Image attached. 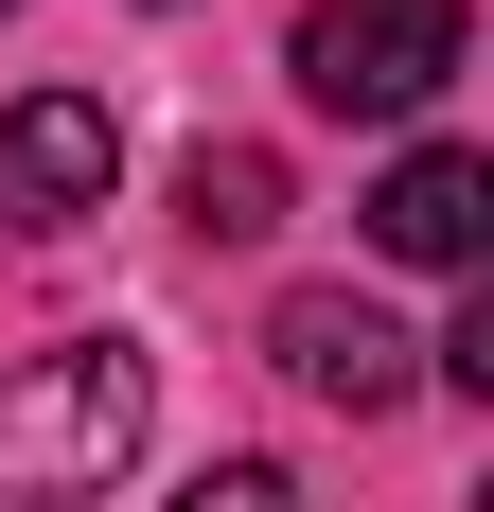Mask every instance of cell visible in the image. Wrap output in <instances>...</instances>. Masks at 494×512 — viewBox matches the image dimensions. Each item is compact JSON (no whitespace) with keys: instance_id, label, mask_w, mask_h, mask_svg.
Masks as SVG:
<instances>
[{"instance_id":"cell-1","label":"cell","mask_w":494,"mask_h":512,"mask_svg":"<svg viewBox=\"0 0 494 512\" xmlns=\"http://www.w3.org/2000/svg\"><path fill=\"white\" fill-rule=\"evenodd\" d=\"M142 354L124 336H71V354H36V371H0V495H89V477H124L142 460Z\"/></svg>"},{"instance_id":"cell-2","label":"cell","mask_w":494,"mask_h":512,"mask_svg":"<svg viewBox=\"0 0 494 512\" xmlns=\"http://www.w3.org/2000/svg\"><path fill=\"white\" fill-rule=\"evenodd\" d=\"M283 71H300V106H336V124H406V106H442V71H459V0H318Z\"/></svg>"},{"instance_id":"cell-3","label":"cell","mask_w":494,"mask_h":512,"mask_svg":"<svg viewBox=\"0 0 494 512\" xmlns=\"http://www.w3.org/2000/svg\"><path fill=\"white\" fill-rule=\"evenodd\" d=\"M106 177H124V124L89 89H18L0 106V230H71V212H106Z\"/></svg>"},{"instance_id":"cell-4","label":"cell","mask_w":494,"mask_h":512,"mask_svg":"<svg viewBox=\"0 0 494 512\" xmlns=\"http://www.w3.org/2000/svg\"><path fill=\"white\" fill-rule=\"evenodd\" d=\"M265 354H283L300 389H318V407H353V424H371V407H406V389H424V354H406V336H389V318H371V301H353V283H300V301L265 318Z\"/></svg>"},{"instance_id":"cell-5","label":"cell","mask_w":494,"mask_h":512,"mask_svg":"<svg viewBox=\"0 0 494 512\" xmlns=\"http://www.w3.org/2000/svg\"><path fill=\"white\" fill-rule=\"evenodd\" d=\"M477 212H494V177H477L459 142H424V159H389L371 248H389V265H477Z\"/></svg>"},{"instance_id":"cell-6","label":"cell","mask_w":494,"mask_h":512,"mask_svg":"<svg viewBox=\"0 0 494 512\" xmlns=\"http://www.w3.org/2000/svg\"><path fill=\"white\" fill-rule=\"evenodd\" d=\"M177 212H195V248H247V230H283V159L265 142H195L177 159Z\"/></svg>"},{"instance_id":"cell-7","label":"cell","mask_w":494,"mask_h":512,"mask_svg":"<svg viewBox=\"0 0 494 512\" xmlns=\"http://www.w3.org/2000/svg\"><path fill=\"white\" fill-rule=\"evenodd\" d=\"M177 512H300V495H283V460H212Z\"/></svg>"},{"instance_id":"cell-8","label":"cell","mask_w":494,"mask_h":512,"mask_svg":"<svg viewBox=\"0 0 494 512\" xmlns=\"http://www.w3.org/2000/svg\"><path fill=\"white\" fill-rule=\"evenodd\" d=\"M0 18H18V0H0Z\"/></svg>"}]
</instances>
